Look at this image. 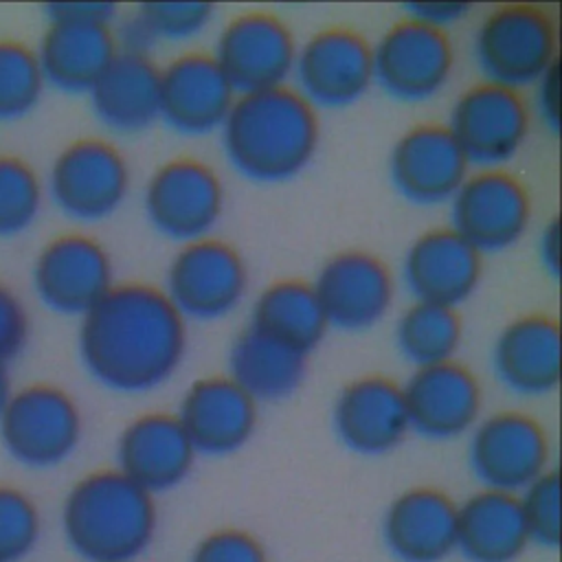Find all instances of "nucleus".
<instances>
[{"label": "nucleus", "instance_id": "nucleus-1", "mask_svg": "<svg viewBox=\"0 0 562 562\" xmlns=\"http://www.w3.org/2000/svg\"><path fill=\"white\" fill-rule=\"evenodd\" d=\"M189 323L162 288L145 281L114 283L79 318L77 356L105 391L143 395L165 386L182 367Z\"/></svg>", "mask_w": 562, "mask_h": 562}, {"label": "nucleus", "instance_id": "nucleus-2", "mask_svg": "<svg viewBox=\"0 0 562 562\" xmlns=\"http://www.w3.org/2000/svg\"><path fill=\"white\" fill-rule=\"evenodd\" d=\"M217 134L222 154L239 178L281 184L312 165L321 119L292 86H279L237 94Z\"/></svg>", "mask_w": 562, "mask_h": 562}, {"label": "nucleus", "instance_id": "nucleus-3", "mask_svg": "<svg viewBox=\"0 0 562 562\" xmlns=\"http://www.w3.org/2000/svg\"><path fill=\"white\" fill-rule=\"evenodd\" d=\"M59 518L68 547L86 562H134L158 531L156 496L116 468L75 481Z\"/></svg>", "mask_w": 562, "mask_h": 562}, {"label": "nucleus", "instance_id": "nucleus-4", "mask_svg": "<svg viewBox=\"0 0 562 562\" xmlns=\"http://www.w3.org/2000/svg\"><path fill=\"white\" fill-rule=\"evenodd\" d=\"M560 35L555 18L533 2L492 7L472 35V57L481 81L525 92L558 59Z\"/></svg>", "mask_w": 562, "mask_h": 562}, {"label": "nucleus", "instance_id": "nucleus-5", "mask_svg": "<svg viewBox=\"0 0 562 562\" xmlns=\"http://www.w3.org/2000/svg\"><path fill=\"white\" fill-rule=\"evenodd\" d=\"M83 437L77 400L50 382L13 389L0 413V443L20 465L48 470L68 461Z\"/></svg>", "mask_w": 562, "mask_h": 562}, {"label": "nucleus", "instance_id": "nucleus-6", "mask_svg": "<svg viewBox=\"0 0 562 562\" xmlns=\"http://www.w3.org/2000/svg\"><path fill=\"white\" fill-rule=\"evenodd\" d=\"M130 189L132 171L125 154L105 138L83 136L53 158L44 193L64 217L97 224L125 204Z\"/></svg>", "mask_w": 562, "mask_h": 562}, {"label": "nucleus", "instance_id": "nucleus-7", "mask_svg": "<svg viewBox=\"0 0 562 562\" xmlns=\"http://www.w3.org/2000/svg\"><path fill=\"white\" fill-rule=\"evenodd\" d=\"M248 283L241 252L211 235L178 246L167 266L162 292L187 323H215L244 303Z\"/></svg>", "mask_w": 562, "mask_h": 562}, {"label": "nucleus", "instance_id": "nucleus-8", "mask_svg": "<svg viewBox=\"0 0 562 562\" xmlns=\"http://www.w3.org/2000/svg\"><path fill=\"white\" fill-rule=\"evenodd\" d=\"M226 209L220 173L193 156H176L158 165L143 189L149 226L178 246L211 237Z\"/></svg>", "mask_w": 562, "mask_h": 562}, {"label": "nucleus", "instance_id": "nucleus-9", "mask_svg": "<svg viewBox=\"0 0 562 562\" xmlns=\"http://www.w3.org/2000/svg\"><path fill=\"white\" fill-rule=\"evenodd\" d=\"M446 127L470 167L505 169L529 138L531 108L525 92L479 81L454 99Z\"/></svg>", "mask_w": 562, "mask_h": 562}, {"label": "nucleus", "instance_id": "nucleus-10", "mask_svg": "<svg viewBox=\"0 0 562 562\" xmlns=\"http://www.w3.org/2000/svg\"><path fill=\"white\" fill-rule=\"evenodd\" d=\"M468 465L481 487L520 494L551 470V441L529 413L498 411L468 432Z\"/></svg>", "mask_w": 562, "mask_h": 562}, {"label": "nucleus", "instance_id": "nucleus-11", "mask_svg": "<svg viewBox=\"0 0 562 562\" xmlns=\"http://www.w3.org/2000/svg\"><path fill=\"white\" fill-rule=\"evenodd\" d=\"M373 86L400 103H426L450 83L457 55L446 31L411 18L391 24L375 44Z\"/></svg>", "mask_w": 562, "mask_h": 562}, {"label": "nucleus", "instance_id": "nucleus-12", "mask_svg": "<svg viewBox=\"0 0 562 562\" xmlns=\"http://www.w3.org/2000/svg\"><path fill=\"white\" fill-rule=\"evenodd\" d=\"M448 209V226L481 255L514 248L527 235L533 211L527 184L507 169L470 171Z\"/></svg>", "mask_w": 562, "mask_h": 562}, {"label": "nucleus", "instance_id": "nucleus-13", "mask_svg": "<svg viewBox=\"0 0 562 562\" xmlns=\"http://www.w3.org/2000/svg\"><path fill=\"white\" fill-rule=\"evenodd\" d=\"M292 79L316 112L351 108L373 88L371 44L347 26L321 29L299 44Z\"/></svg>", "mask_w": 562, "mask_h": 562}, {"label": "nucleus", "instance_id": "nucleus-14", "mask_svg": "<svg viewBox=\"0 0 562 562\" xmlns=\"http://www.w3.org/2000/svg\"><path fill=\"white\" fill-rule=\"evenodd\" d=\"M37 301L53 314L81 318L116 283L108 248L86 233H64L46 241L31 268Z\"/></svg>", "mask_w": 562, "mask_h": 562}, {"label": "nucleus", "instance_id": "nucleus-15", "mask_svg": "<svg viewBox=\"0 0 562 562\" xmlns=\"http://www.w3.org/2000/svg\"><path fill=\"white\" fill-rule=\"evenodd\" d=\"M296 40L274 13L246 11L231 18L217 33L213 59L237 94L288 86Z\"/></svg>", "mask_w": 562, "mask_h": 562}, {"label": "nucleus", "instance_id": "nucleus-16", "mask_svg": "<svg viewBox=\"0 0 562 562\" xmlns=\"http://www.w3.org/2000/svg\"><path fill=\"white\" fill-rule=\"evenodd\" d=\"M312 285L327 327L349 334L382 323L395 299L391 268L362 248H347L325 259Z\"/></svg>", "mask_w": 562, "mask_h": 562}, {"label": "nucleus", "instance_id": "nucleus-17", "mask_svg": "<svg viewBox=\"0 0 562 562\" xmlns=\"http://www.w3.org/2000/svg\"><path fill=\"white\" fill-rule=\"evenodd\" d=\"M470 169L446 123L430 121L408 127L386 158L395 193L415 206L448 204Z\"/></svg>", "mask_w": 562, "mask_h": 562}, {"label": "nucleus", "instance_id": "nucleus-18", "mask_svg": "<svg viewBox=\"0 0 562 562\" xmlns=\"http://www.w3.org/2000/svg\"><path fill=\"white\" fill-rule=\"evenodd\" d=\"M235 99L211 53L189 50L160 66V121L180 136L217 134Z\"/></svg>", "mask_w": 562, "mask_h": 562}, {"label": "nucleus", "instance_id": "nucleus-19", "mask_svg": "<svg viewBox=\"0 0 562 562\" xmlns=\"http://www.w3.org/2000/svg\"><path fill=\"white\" fill-rule=\"evenodd\" d=\"M331 428L353 454L393 452L411 432L402 384L378 373L347 382L331 404Z\"/></svg>", "mask_w": 562, "mask_h": 562}, {"label": "nucleus", "instance_id": "nucleus-20", "mask_svg": "<svg viewBox=\"0 0 562 562\" xmlns=\"http://www.w3.org/2000/svg\"><path fill=\"white\" fill-rule=\"evenodd\" d=\"M402 391L411 430L428 441L459 439L481 419V382L459 360L413 369Z\"/></svg>", "mask_w": 562, "mask_h": 562}, {"label": "nucleus", "instance_id": "nucleus-21", "mask_svg": "<svg viewBox=\"0 0 562 562\" xmlns=\"http://www.w3.org/2000/svg\"><path fill=\"white\" fill-rule=\"evenodd\" d=\"M400 277L413 301L457 310L479 290L483 255L450 226H435L406 246Z\"/></svg>", "mask_w": 562, "mask_h": 562}, {"label": "nucleus", "instance_id": "nucleus-22", "mask_svg": "<svg viewBox=\"0 0 562 562\" xmlns=\"http://www.w3.org/2000/svg\"><path fill=\"white\" fill-rule=\"evenodd\" d=\"M176 417L198 457H231L252 439L259 404L228 375H204L187 386Z\"/></svg>", "mask_w": 562, "mask_h": 562}, {"label": "nucleus", "instance_id": "nucleus-23", "mask_svg": "<svg viewBox=\"0 0 562 562\" xmlns=\"http://www.w3.org/2000/svg\"><path fill=\"white\" fill-rule=\"evenodd\" d=\"M560 323L542 312L520 314L496 334L490 362L498 384L520 397H542L560 384Z\"/></svg>", "mask_w": 562, "mask_h": 562}, {"label": "nucleus", "instance_id": "nucleus-24", "mask_svg": "<svg viewBox=\"0 0 562 562\" xmlns=\"http://www.w3.org/2000/svg\"><path fill=\"white\" fill-rule=\"evenodd\" d=\"M116 470L149 494L178 487L193 470L198 452L176 413H143L116 439Z\"/></svg>", "mask_w": 562, "mask_h": 562}, {"label": "nucleus", "instance_id": "nucleus-25", "mask_svg": "<svg viewBox=\"0 0 562 562\" xmlns=\"http://www.w3.org/2000/svg\"><path fill=\"white\" fill-rule=\"evenodd\" d=\"M459 505L439 487L400 492L384 509L382 540L397 562H443L457 551Z\"/></svg>", "mask_w": 562, "mask_h": 562}, {"label": "nucleus", "instance_id": "nucleus-26", "mask_svg": "<svg viewBox=\"0 0 562 562\" xmlns=\"http://www.w3.org/2000/svg\"><path fill=\"white\" fill-rule=\"evenodd\" d=\"M86 97L101 127L140 134L160 121V66L151 55L119 50Z\"/></svg>", "mask_w": 562, "mask_h": 562}, {"label": "nucleus", "instance_id": "nucleus-27", "mask_svg": "<svg viewBox=\"0 0 562 562\" xmlns=\"http://www.w3.org/2000/svg\"><path fill=\"white\" fill-rule=\"evenodd\" d=\"M116 53L112 26L75 22H48L35 48L44 83L66 94H88Z\"/></svg>", "mask_w": 562, "mask_h": 562}, {"label": "nucleus", "instance_id": "nucleus-28", "mask_svg": "<svg viewBox=\"0 0 562 562\" xmlns=\"http://www.w3.org/2000/svg\"><path fill=\"white\" fill-rule=\"evenodd\" d=\"M529 544L518 494L481 487L459 505L457 551L468 562H516Z\"/></svg>", "mask_w": 562, "mask_h": 562}, {"label": "nucleus", "instance_id": "nucleus-29", "mask_svg": "<svg viewBox=\"0 0 562 562\" xmlns=\"http://www.w3.org/2000/svg\"><path fill=\"white\" fill-rule=\"evenodd\" d=\"M228 378L257 404L279 402L299 391L307 371V356L252 329L244 327L231 342Z\"/></svg>", "mask_w": 562, "mask_h": 562}, {"label": "nucleus", "instance_id": "nucleus-30", "mask_svg": "<svg viewBox=\"0 0 562 562\" xmlns=\"http://www.w3.org/2000/svg\"><path fill=\"white\" fill-rule=\"evenodd\" d=\"M248 327L310 356L327 327L312 281L277 279L255 299Z\"/></svg>", "mask_w": 562, "mask_h": 562}, {"label": "nucleus", "instance_id": "nucleus-31", "mask_svg": "<svg viewBox=\"0 0 562 562\" xmlns=\"http://www.w3.org/2000/svg\"><path fill=\"white\" fill-rule=\"evenodd\" d=\"M209 2H145L123 18L114 37L119 50L151 55L156 44H180L200 37L213 22Z\"/></svg>", "mask_w": 562, "mask_h": 562}, {"label": "nucleus", "instance_id": "nucleus-32", "mask_svg": "<svg viewBox=\"0 0 562 562\" xmlns=\"http://www.w3.org/2000/svg\"><path fill=\"white\" fill-rule=\"evenodd\" d=\"M400 356L413 369L457 360L463 340V323L457 310L413 301L393 329Z\"/></svg>", "mask_w": 562, "mask_h": 562}, {"label": "nucleus", "instance_id": "nucleus-33", "mask_svg": "<svg viewBox=\"0 0 562 562\" xmlns=\"http://www.w3.org/2000/svg\"><path fill=\"white\" fill-rule=\"evenodd\" d=\"M44 88L35 50L18 40H0V123L29 116L37 108Z\"/></svg>", "mask_w": 562, "mask_h": 562}, {"label": "nucleus", "instance_id": "nucleus-34", "mask_svg": "<svg viewBox=\"0 0 562 562\" xmlns=\"http://www.w3.org/2000/svg\"><path fill=\"white\" fill-rule=\"evenodd\" d=\"M44 184L20 156L0 154V239L26 233L44 206Z\"/></svg>", "mask_w": 562, "mask_h": 562}, {"label": "nucleus", "instance_id": "nucleus-35", "mask_svg": "<svg viewBox=\"0 0 562 562\" xmlns=\"http://www.w3.org/2000/svg\"><path fill=\"white\" fill-rule=\"evenodd\" d=\"M42 531L33 498L13 485H0V562H20L37 544Z\"/></svg>", "mask_w": 562, "mask_h": 562}, {"label": "nucleus", "instance_id": "nucleus-36", "mask_svg": "<svg viewBox=\"0 0 562 562\" xmlns=\"http://www.w3.org/2000/svg\"><path fill=\"white\" fill-rule=\"evenodd\" d=\"M520 505L531 542L558 549L560 544V476L551 468L520 494Z\"/></svg>", "mask_w": 562, "mask_h": 562}, {"label": "nucleus", "instance_id": "nucleus-37", "mask_svg": "<svg viewBox=\"0 0 562 562\" xmlns=\"http://www.w3.org/2000/svg\"><path fill=\"white\" fill-rule=\"evenodd\" d=\"M189 562H270L263 542L246 529L220 527L202 536Z\"/></svg>", "mask_w": 562, "mask_h": 562}, {"label": "nucleus", "instance_id": "nucleus-38", "mask_svg": "<svg viewBox=\"0 0 562 562\" xmlns=\"http://www.w3.org/2000/svg\"><path fill=\"white\" fill-rule=\"evenodd\" d=\"M31 336V316L22 299L0 283V362L20 356Z\"/></svg>", "mask_w": 562, "mask_h": 562}, {"label": "nucleus", "instance_id": "nucleus-39", "mask_svg": "<svg viewBox=\"0 0 562 562\" xmlns=\"http://www.w3.org/2000/svg\"><path fill=\"white\" fill-rule=\"evenodd\" d=\"M44 15L46 22L112 26L119 20V7L112 2H50L44 7Z\"/></svg>", "mask_w": 562, "mask_h": 562}, {"label": "nucleus", "instance_id": "nucleus-40", "mask_svg": "<svg viewBox=\"0 0 562 562\" xmlns=\"http://www.w3.org/2000/svg\"><path fill=\"white\" fill-rule=\"evenodd\" d=\"M531 88H533V101L529 103L531 114H536L547 130L558 134V130H560V64L549 68Z\"/></svg>", "mask_w": 562, "mask_h": 562}, {"label": "nucleus", "instance_id": "nucleus-41", "mask_svg": "<svg viewBox=\"0 0 562 562\" xmlns=\"http://www.w3.org/2000/svg\"><path fill=\"white\" fill-rule=\"evenodd\" d=\"M472 11L465 2H411L404 4V18H411L415 22H422L426 26H432L437 31H446L461 20L468 18Z\"/></svg>", "mask_w": 562, "mask_h": 562}, {"label": "nucleus", "instance_id": "nucleus-42", "mask_svg": "<svg viewBox=\"0 0 562 562\" xmlns=\"http://www.w3.org/2000/svg\"><path fill=\"white\" fill-rule=\"evenodd\" d=\"M538 261L542 266V270L551 277L558 279L560 274V222L558 217H553L538 237Z\"/></svg>", "mask_w": 562, "mask_h": 562}, {"label": "nucleus", "instance_id": "nucleus-43", "mask_svg": "<svg viewBox=\"0 0 562 562\" xmlns=\"http://www.w3.org/2000/svg\"><path fill=\"white\" fill-rule=\"evenodd\" d=\"M13 393V386H11V375H9V369L4 362H0V413L4 408V404L9 402Z\"/></svg>", "mask_w": 562, "mask_h": 562}]
</instances>
